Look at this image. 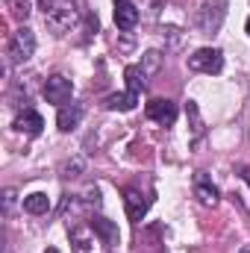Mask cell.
<instances>
[{"instance_id": "1", "label": "cell", "mask_w": 250, "mask_h": 253, "mask_svg": "<svg viewBox=\"0 0 250 253\" xmlns=\"http://www.w3.org/2000/svg\"><path fill=\"white\" fill-rule=\"evenodd\" d=\"M77 9L71 0H44V24L56 33V36H65L77 27Z\"/></svg>"}, {"instance_id": "2", "label": "cell", "mask_w": 250, "mask_h": 253, "mask_svg": "<svg viewBox=\"0 0 250 253\" xmlns=\"http://www.w3.org/2000/svg\"><path fill=\"white\" fill-rule=\"evenodd\" d=\"M227 6H230V0H203V6L197 9V27L209 36L218 33L227 18Z\"/></svg>"}, {"instance_id": "3", "label": "cell", "mask_w": 250, "mask_h": 253, "mask_svg": "<svg viewBox=\"0 0 250 253\" xmlns=\"http://www.w3.org/2000/svg\"><path fill=\"white\" fill-rule=\"evenodd\" d=\"M188 68L197 71V74H221L224 71V53L218 47H200L188 56Z\"/></svg>"}, {"instance_id": "4", "label": "cell", "mask_w": 250, "mask_h": 253, "mask_svg": "<svg viewBox=\"0 0 250 253\" xmlns=\"http://www.w3.org/2000/svg\"><path fill=\"white\" fill-rule=\"evenodd\" d=\"M33 53H36V33L30 27L15 30L12 39H9V59L15 65H21V62H27Z\"/></svg>"}, {"instance_id": "5", "label": "cell", "mask_w": 250, "mask_h": 253, "mask_svg": "<svg viewBox=\"0 0 250 253\" xmlns=\"http://www.w3.org/2000/svg\"><path fill=\"white\" fill-rule=\"evenodd\" d=\"M44 97H47V103H56V106H65L68 100H71V94H74V83L62 77V74H53V77H47L44 80Z\"/></svg>"}, {"instance_id": "6", "label": "cell", "mask_w": 250, "mask_h": 253, "mask_svg": "<svg viewBox=\"0 0 250 253\" xmlns=\"http://www.w3.org/2000/svg\"><path fill=\"white\" fill-rule=\"evenodd\" d=\"M144 112H147V118L150 121H156V124L162 126H171L174 121H177V103L174 100H168V97H153L147 106H144Z\"/></svg>"}, {"instance_id": "7", "label": "cell", "mask_w": 250, "mask_h": 253, "mask_svg": "<svg viewBox=\"0 0 250 253\" xmlns=\"http://www.w3.org/2000/svg\"><path fill=\"white\" fill-rule=\"evenodd\" d=\"M138 18H141V12L132 0H115V27L118 30H124V33L135 30Z\"/></svg>"}, {"instance_id": "8", "label": "cell", "mask_w": 250, "mask_h": 253, "mask_svg": "<svg viewBox=\"0 0 250 253\" xmlns=\"http://www.w3.org/2000/svg\"><path fill=\"white\" fill-rule=\"evenodd\" d=\"M88 227L97 233V239H100V245H103V248H112V245H118V239H121V233H118L115 221H109V218H103V215H91Z\"/></svg>"}, {"instance_id": "9", "label": "cell", "mask_w": 250, "mask_h": 253, "mask_svg": "<svg viewBox=\"0 0 250 253\" xmlns=\"http://www.w3.org/2000/svg\"><path fill=\"white\" fill-rule=\"evenodd\" d=\"M147 206H150V200H147L138 189H126L124 191V209H126V218H129L132 224H138V221L147 215Z\"/></svg>"}, {"instance_id": "10", "label": "cell", "mask_w": 250, "mask_h": 253, "mask_svg": "<svg viewBox=\"0 0 250 253\" xmlns=\"http://www.w3.org/2000/svg\"><path fill=\"white\" fill-rule=\"evenodd\" d=\"M194 197L203 203V206H215L218 200H221V191H218V186L203 174V171H197L194 174Z\"/></svg>"}, {"instance_id": "11", "label": "cell", "mask_w": 250, "mask_h": 253, "mask_svg": "<svg viewBox=\"0 0 250 253\" xmlns=\"http://www.w3.org/2000/svg\"><path fill=\"white\" fill-rule=\"evenodd\" d=\"M12 126H15L18 132H27V135H39V132L44 129V118H42L36 109H24V112L15 118V124H12Z\"/></svg>"}, {"instance_id": "12", "label": "cell", "mask_w": 250, "mask_h": 253, "mask_svg": "<svg viewBox=\"0 0 250 253\" xmlns=\"http://www.w3.org/2000/svg\"><path fill=\"white\" fill-rule=\"evenodd\" d=\"M135 103H138V94H135V91H115V94H109V97L103 100V106H106L109 112H132Z\"/></svg>"}, {"instance_id": "13", "label": "cell", "mask_w": 250, "mask_h": 253, "mask_svg": "<svg viewBox=\"0 0 250 253\" xmlns=\"http://www.w3.org/2000/svg\"><path fill=\"white\" fill-rule=\"evenodd\" d=\"M80 121H83V106L80 103H65V106H59V115H56V126L62 129V132H71L74 126H80Z\"/></svg>"}, {"instance_id": "14", "label": "cell", "mask_w": 250, "mask_h": 253, "mask_svg": "<svg viewBox=\"0 0 250 253\" xmlns=\"http://www.w3.org/2000/svg\"><path fill=\"white\" fill-rule=\"evenodd\" d=\"M124 80H126V91H144L147 85V74L141 71V65H126L124 68Z\"/></svg>"}, {"instance_id": "15", "label": "cell", "mask_w": 250, "mask_h": 253, "mask_svg": "<svg viewBox=\"0 0 250 253\" xmlns=\"http://www.w3.org/2000/svg\"><path fill=\"white\" fill-rule=\"evenodd\" d=\"M74 251L77 253H88L94 245H97V233L91 227H83V230H74Z\"/></svg>"}, {"instance_id": "16", "label": "cell", "mask_w": 250, "mask_h": 253, "mask_svg": "<svg viewBox=\"0 0 250 253\" xmlns=\"http://www.w3.org/2000/svg\"><path fill=\"white\" fill-rule=\"evenodd\" d=\"M24 209H27L30 215H44V212L50 209V197H47L44 191H33V194L24 197Z\"/></svg>"}, {"instance_id": "17", "label": "cell", "mask_w": 250, "mask_h": 253, "mask_svg": "<svg viewBox=\"0 0 250 253\" xmlns=\"http://www.w3.org/2000/svg\"><path fill=\"white\" fill-rule=\"evenodd\" d=\"M186 115H188V124H191V132L200 138V135H203V118H200V109H197L194 100H188L186 103Z\"/></svg>"}, {"instance_id": "18", "label": "cell", "mask_w": 250, "mask_h": 253, "mask_svg": "<svg viewBox=\"0 0 250 253\" xmlns=\"http://www.w3.org/2000/svg\"><path fill=\"white\" fill-rule=\"evenodd\" d=\"M159 65H162V53L159 50H147L144 56H141V71L150 77V74H156L159 71Z\"/></svg>"}, {"instance_id": "19", "label": "cell", "mask_w": 250, "mask_h": 253, "mask_svg": "<svg viewBox=\"0 0 250 253\" xmlns=\"http://www.w3.org/2000/svg\"><path fill=\"white\" fill-rule=\"evenodd\" d=\"M83 168H85V162H83V159H71V162H65V165H62V177H80V174H83Z\"/></svg>"}, {"instance_id": "20", "label": "cell", "mask_w": 250, "mask_h": 253, "mask_svg": "<svg viewBox=\"0 0 250 253\" xmlns=\"http://www.w3.org/2000/svg\"><path fill=\"white\" fill-rule=\"evenodd\" d=\"M83 203L97 209V206H100V189H97V186H88V189L83 191Z\"/></svg>"}, {"instance_id": "21", "label": "cell", "mask_w": 250, "mask_h": 253, "mask_svg": "<svg viewBox=\"0 0 250 253\" xmlns=\"http://www.w3.org/2000/svg\"><path fill=\"white\" fill-rule=\"evenodd\" d=\"M12 206H15V189H6L3 191V215L6 218L12 215Z\"/></svg>"}, {"instance_id": "22", "label": "cell", "mask_w": 250, "mask_h": 253, "mask_svg": "<svg viewBox=\"0 0 250 253\" xmlns=\"http://www.w3.org/2000/svg\"><path fill=\"white\" fill-rule=\"evenodd\" d=\"M12 6H15V15L18 18H24V21L30 18V0H15Z\"/></svg>"}, {"instance_id": "23", "label": "cell", "mask_w": 250, "mask_h": 253, "mask_svg": "<svg viewBox=\"0 0 250 253\" xmlns=\"http://www.w3.org/2000/svg\"><path fill=\"white\" fill-rule=\"evenodd\" d=\"M242 177H245V183H248V186H250V165H248V168H245V171H242Z\"/></svg>"}, {"instance_id": "24", "label": "cell", "mask_w": 250, "mask_h": 253, "mask_svg": "<svg viewBox=\"0 0 250 253\" xmlns=\"http://www.w3.org/2000/svg\"><path fill=\"white\" fill-rule=\"evenodd\" d=\"M239 253H250V245H245V248H242V251H239Z\"/></svg>"}, {"instance_id": "25", "label": "cell", "mask_w": 250, "mask_h": 253, "mask_svg": "<svg viewBox=\"0 0 250 253\" xmlns=\"http://www.w3.org/2000/svg\"><path fill=\"white\" fill-rule=\"evenodd\" d=\"M44 253H59V251H56V248H47V251H44Z\"/></svg>"}, {"instance_id": "26", "label": "cell", "mask_w": 250, "mask_h": 253, "mask_svg": "<svg viewBox=\"0 0 250 253\" xmlns=\"http://www.w3.org/2000/svg\"><path fill=\"white\" fill-rule=\"evenodd\" d=\"M245 27H248V36H250V18H248V24H245Z\"/></svg>"}, {"instance_id": "27", "label": "cell", "mask_w": 250, "mask_h": 253, "mask_svg": "<svg viewBox=\"0 0 250 253\" xmlns=\"http://www.w3.org/2000/svg\"><path fill=\"white\" fill-rule=\"evenodd\" d=\"M6 253H9V251H6Z\"/></svg>"}]
</instances>
